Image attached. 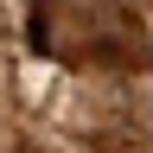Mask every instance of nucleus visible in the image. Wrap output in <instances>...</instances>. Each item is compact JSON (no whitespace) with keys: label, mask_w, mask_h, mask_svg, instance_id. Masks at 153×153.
<instances>
[{"label":"nucleus","mask_w":153,"mask_h":153,"mask_svg":"<svg viewBox=\"0 0 153 153\" xmlns=\"http://www.w3.org/2000/svg\"><path fill=\"white\" fill-rule=\"evenodd\" d=\"M134 19L121 0H38V45L64 57H128Z\"/></svg>","instance_id":"nucleus-1"}]
</instances>
